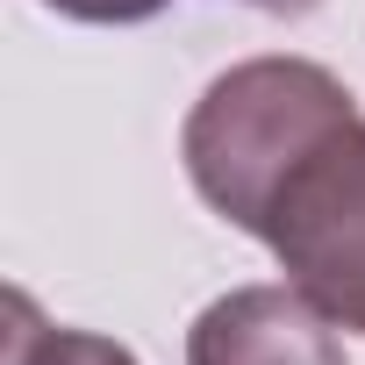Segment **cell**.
<instances>
[{
  "instance_id": "4",
  "label": "cell",
  "mask_w": 365,
  "mask_h": 365,
  "mask_svg": "<svg viewBox=\"0 0 365 365\" xmlns=\"http://www.w3.org/2000/svg\"><path fill=\"white\" fill-rule=\"evenodd\" d=\"M8 365H136V351L93 329L43 322L29 294H8Z\"/></svg>"
},
{
  "instance_id": "2",
  "label": "cell",
  "mask_w": 365,
  "mask_h": 365,
  "mask_svg": "<svg viewBox=\"0 0 365 365\" xmlns=\"http://www.w3.org/2000/svg\"><path fill=\"white\" fill-rule=\"evenodd\" d=\"M258 244L336 329L365 336V115H344L279 179Z\"/></svg>"
},
{
  "instance_id": "3",
  "label": "cell",
  "mask_w": 365,
  "mask_h": 365,
  "mask_svg": "<svg viewBox=\"0 0 365 365\" xmlns=\"http://www.w3.org/2000/svg\"><path fill=\"white\" fill-rule=\"evenodd\" d=\"M187 365H351L336 322L287 287H230L187 329Z\"/></svg>"
},
{
  "instance_id": "1",
  "label": "cell",
  "mask_w": 365,
  "mask_h": 365,
  "mask_svg": "<svg viewBox=\"0 0 365 365\" xmlns=\"http://www.w3.org/2000/svg\"><path fill=\"white\" fill-rule=\"evenodd\" d=\"M344 115H358L351 86L315 58H244L230 65L179 129L194 194L244 237H258L279 179L329 136Z\"/></svg>"
},
{
  "instance_id": "5",
  "label": "cell",
  "mask_w": 365,
  "mask_h": 365,
  "mask_svg": "<svg viewBox=\"0 0 365 365\" xmlns=\"http://www.w3.org/2000/svg\"><path fill=\"white\" fill-rule=\"evenodd\" d=\"M51 15H65V22H101V29H122V22H150V15H165L172 0H43ZM258 15H308V8H322V0H251Z\"/></svg>"
}]
</instances>
